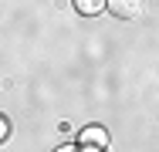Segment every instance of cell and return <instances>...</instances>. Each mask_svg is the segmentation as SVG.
<instances>
[{
  "label": "cell",
  "mask_w": 159,
  "mask_h": 152,
  "mask_svg": "<svg viewBox=\"0 0 159 152\" xmlns=\"http://www.w3.org/2000/svg\"><path fill=\"white\" fill-rule=\"evenodd\" d=\"M105 7L122 20H139L146 10V0H105Z\"/></svg>",
  "instance_id": "obj_1"
},
{
  "label": "cell",
  "mask_w": 159,
  "mask_h": 152,
  "mask_svg": "<svg viewBox=\"0 0 159 152\" xmlns=\"http://www.w3.org/2000/svg\"><path fill=\"white\" fill-rule=\"evenodd\" d=\"M81 149H108V132L102 128V125H88V128H81Z\"/></svg>",
  "instance_id": "obj_2"
},
{
  "label": "cell",
  "mask_w": 159,
  "mask_h": 152,
  "mask_svg": "<svg viewBox=\"0 0 159 152\" xmlns=\"http://www.w3.org/2000/svg\"><path fill=\"white\" fill-rule=\"evenodd\" d=\"M75 7H78V14H85V17H98V14L105 10V0H75Z\"/></svg>",
  "instance_id": "obj_3"
},
{
  "label": "cell",
  "mask_w": 159,
  "mask_h": 152,
  "mask_svg": "<svg viewBox=\"0 0 159 152\" xmlns=\"http://www.w3.org/2000/svg\"><path fill=\"white\" fill-rule=\"evenodd\" d=\"M7 135H10V122H7V118H3V115H0V142H3Z\"/></svg>",
  "instance_id": "obj_4"
},
{
  "label": "cell",
  "mask_w": 159,
  "mask_h": 152,
  "mask_svg": "<svg viewBox=\"0 0 159 152\" xmlns=\"http://www.w3.org/2000/svg\"><path fill=\"white\" fill-rule=\"evenodd\" d=\"M54 152H78V149H71V145H61V149H54Z\"/></svg>",
  "instance_id": "obj_5"
},
{
  "label": "cell",
  "mask_w": 159,
  "mask_h": 152,
  "mask_svg": "<svg viewBox=\"0 0 159 152\" xmlns=\"http://www.w3.org/2000/svg\"><path fill=\"white\" fill-rule=\"evenodd\" d=\"M85 152H105V149H85Z\"/></svg>",
  "instance_id": "obj_6"
}]
</instances>
